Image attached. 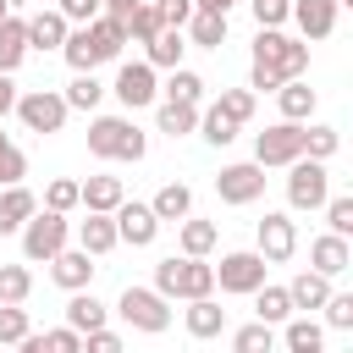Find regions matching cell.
I'll list each match as a JSON object with an SVG mask.
<instances>
[{"label": "cell", "instance_id": "6da1fadb", "mask_svg": "<svg viewBox=\"0 0 353 353\" xmlns=\"http://www.w3.org/2000/svg\"><path fill=\"white\" fill-rule=\"evenodd\" d=\"M121 44H127V28H121V22H110V17H94V22H83V28H72V33H66L61 55H66V66H72V72H94V66L116 61V55H121Z\"/></svg>", "mask_w": 353, "mask_h": 353}, {"label": "cell", "instance_id": "7a4b0ae2", "mask_svg": "<svg viewBox=\"0 0 353 353\" xmlns=\"http://www.w3.org/2000/svg\"><path fill=\"white\" fill-rule=\"evenodd\" d=\"M88 154L99 160H143L149 154V138L132 127V116H94L88 121Z\"/></svg>", "mask_w": 353, "mask_h": 353}, {"label": "cell", "instance_id": "3957f363", "mask_svg": "<svg viewBox=\"0 0 353 353\" xmlns=\"http://www.w3.org/2000/svg\"><path fill=\"white\" fill-rule=\"evenodd\" d=\"M154 292L160 298H210L215 292V265H204V259H188V254H171V259H160L154 265Z\"/></svg>", "mask_w": 353, "mask_h": 353}, {"label": "cell", "instance_id": "277c9868", "mask_svg": "<svg viewBox=\"0 0 353 353\" xmlns=\"http://www.w3.org/2000/svg\"><path fill=\"white\" fill-rule=\"evenodd\" d=\"M254 66L276 72L281 83H292V77L309 72V44L292 39V33H281V28H259V39H254Z\"/></svg>", "mask_w": 353, "mask_h": 353}, {"label": "cell", "instance_id": "5b68a950", "mask_svg": "<svg viewBox=\"0 0 353 353\" xmlns=\"http://www.w3.org/2000/svg\"><path fill=\"white\" fill-rule=\"evenodd\" d=\"M66 243H72V221H66V215H55V210L39 204V210L22 221V259H28V265H50Z\"/></svg>", "mask_w": 353, "mask_h": 353}, {"label": "cell", "instance_id": "8992f818", "mask_svg": "<svg viewBox=\"0 0 353 353\" xmlns=\"http://www.w3.org/2000/svg\"><path fill=\"white\" fill-rule=\"evenodd\" d=\"M325 199H331V171H325V160L298 154V160L287 165V204H292V210H320Z\"/></svg>", "mask_w": 353, "mask_h": 353}, {"label": "cell", "instance_id": "52a82bcc", "mask_svg": "<svg viewBox=\"0 0 353 353\" xmlns=\"http://www.w3.org/2000/svg\"><path fill=\"white\" fill-rule=\"evenodd\" d=\"M116 314L132 325V331H165L171 325V298H160L154 287H121V298H116Z\"/></svg>", "mask_w": 353, "mask_h": 353}, {"label": "cell", "instance_id": "ba28073f", "mask_svg": "<svg viewBox=\"0 0 353 353\" xmlns=\"http://www.w3.org/2000/svg\"><path fill=\"white\" fill-rule=\"evenodd\" d=\"M66 116H72V110H66V99H61L55 88H28V94H17V121H22L28 132H44V138H50V132L66 127Z\"/></svg>", "mask_w": 353, "mask_h": 353}, {"label": "cell", "instance_id": "9c48e42d", "mask_svg": "<svg viewBox=\"0 0 353 353\" xmlns=\"http://www.w3.org/2000/svg\"><path fill=\"white\" fill-rule=\"evenodd\" d=\"M303 154V121H276V127H265L259 138H254V165H292Z\"/></svg>", "mask_w": 353, "mask_h": 353}, {"label": "cell", "instance_id": "30bf717a", "mask_svg": "<svg viewBox=\"0 0 353 353\" xmlns=\"http://www.w3.org/2000/svg\"><path fill=\"white\" fill-rule=\"evenodd\" d=\"M265 270H270V265H265L254 248H237V254H221V265H215V287L248 298L254 287H265Z\"/></svg>", "mask_w": 353, "mask_h": 353}, {"label": "cell", "instance_id": "8fae6325", "mask_svg": "<svg viewBox=\"0 0 353 353\" xmlns=\"http://www.w3.org/2000/svg\"><path fill=\"white\" fill-rule=\"evenodd\" d=\"M254 254H259L265 265L292 259V254H298V226H292V215H265V221L254 226Z\"/></svg>", "mask_w": 353, "mask_h": 353}, {"label": "cell", "instance_id": "7c38bea8", "mask_svg": "<svg viewBox=\"0 0 353 353\" xmlns=\"http://www.w3.org/2000/svg\"><path fill=\"white\" fill-rule=\"evenodd\" d=\"M110 94L127 105V110H143V105H154L160 99V83H154V66L149 61H127L121 72H116V83H110Z\"/></svg>", "mask_w": 353, "mask_h": 353}, {"label": "cell", "instance_id": "4fadbf2b", "mask_svg": "<svg viewBox=\"0 0 353 353\" xmlns=\"http://www.w3.org/2000/svg\"><path fill=\"white\" fill-rule=\"evenodd\" d=\"M215 193H221V204H254V199L265 193V165H254V160L221 165V176H215Z\"/></svg>", "mask_w": 353, "mask_h": 353}, {"label": "cell", "instance_id": "5bb4252c", "mask_svg": "<svg viewBox=\"0 0 353 353\" xmlns=\"http://www.w3.org/2000/svg\"><path fill=\"white\" fill-rule=\"evenodd\" d=\"M110 221H116V243H132V248H149L154 237H160V221H154V210L149 204H116L110 210Z\"/></svg>", "mask_w": 353, "mask_h": 353}, {"label": "cell", "instance_id": "9a60e30c", "mask_svg": "<svg viewBox=\"0 0 353 353\" xmlns=\"http://www.w3.org/2000/svg\"><path fill=\"white\" fill-rule=\"evenodd\" d=\"M336 0H292V22H298V33H303V44H320V39H331L336 33Z\"/></svg>", "mask_w": 353, "mask_h": 353}, {"label": "cell", "instance_id": "2e32d148", "mask_svg": "<svg viewBox=\"0 0 353 353\" xmlns=\"http://www.w3.org/2000/svg\"><path fill=\"white\" fill-rule=\"evenodd\" d=\"M94 270H99L94 254H83V248H72V243L50 259V276H55V287H66V292H83V287L94 281Z\"/></svg>", "mask_w": 353, "mask_h": 353}, {"label": "cell", "instance_id": "e0dca14e", "mask_svg": "<svg viewBox=\"0 0 353 353\" xmlns=\"http://www.w3.org/2000/svg\"><path fill=\"white\" fill-rule=\"evenodd\" d=\"M28 22V50H61L66 44V33H72V22L50 6V11H33V17H22Z\"/></svg>", "mask_w": 353, "mask_h": 353}, {"label": "cell", "instance_id": "ac0fdd59", "mask_svg": "<svg viewBox=\"0 0 353 353\" xmlns=\"http://www.w3.org/2000/svg\"><path fill=\"white\" fill-rule=\"evenodd\" d=\"M347 265H353V248H347V237L325 232V237H314V243H309V270H320V276H342Z\"/></svg>", "mask_w": 353, "mask_h": 353}, {"label": "cell", "instance_id": "d6986e66", "mask_svg": "<svg viewBox=\"0 0 353 353\" xmlns=\"http://www.w3.org/2000/svg\"><path fill=\"white\" fill-rule=\"evenodd\" d=\"M182 320H188V336H199V342H210V336L226 331V309L215 303V292H210V298H188Z\"/></svg>", "mask_w": 353, "mask_h": 353}, {"label": "cell", "instance_id": "ffe728a7", "mask_svg": "<svg viewBox=\"0 0 353 353\" xmlns=\"http://www.w3.org/2000/svg\"><path fill=\"white\" fill-rule=\"evenodd\" d=\"M33 210H39V193H33V188H22V182L0 188V237L22 232V221H28Z\"/></svg>", "mask_w": 353, "mask_h": 353}, {"label": "cell", "instance_id": "44dd1931", "mask_svg": "<svg viewBox=\"0 0 353 353\" xmlns=\"http://www.w3.org/2000/svg\"><path fill=\"white\" fill-rule=\"evenodd\" d=\"M121 199H127L121 193V176H88V182H77V204L94 210V215H110Z\"/></svg>", "mask_w": 353, "mask_h": 353}, {"label": "cell", "instance_id": "7402d4cb", "mask_svg": "<svg viewBox=\"0 0 353 353\" xmlns=\"http://www.w3.org/2000/svg\"><path fill=\"white\" fill-rule=\"evenodd\" d=\"M182 50H188L182 28H160V33L143 44V61H149L154 72H171V66H182Z\"/></svg>", "mask_w": 353, "mask_h": 353}, {"label": "cell", "instance_id": "603a6c76", "mask_svg": "<svg viewBox=\"0 0 353 353\" xmlns=\"http://www.w3.org/2000/svg\"><path fill=\"white\" fill-rule=\"evenodd\" d=\"M149 210H154L160 226H165V221H188V215H193V188H188V182H165V188L149 199Z\"/></svg>", "mask_w": 353, "mask_h": 353}, {"label": "cell", "instance_id": "cb8c5ba5", "mask_svg": "<svg viewBox=\"0 0 353 353\" xmlns=\"http://www.w3.org/2000/svg\"><path fill=\"white\" fill-rule=\"evenodd\" d=\"M77 248H83V254H94V259H99V254H110V248H116V221L88 210V215L77 221Z\"/></svg>", "mask_w": 353, "mask_h": 353}, {"label": "cell", "instance_id": "d4e9b609", "mask_svg": "<svg viewBox=\"0 0 353 353\" xmlns=\"http://www.w3.org/2000/svg\"><path fill=\"white\" fill-rule=\"evenodd\" d=\"M105 314H110V309H105V303H99V298H94L88 287L66 298V325H72L77 336H88V331H99V325H105Z\"/></svg>", "mask_w": 353, "mask_h": 353}, {"label": "cell", "instance_id": "484cf974", "mask_svg": "<svg viewBox=\"0 0 353 353\" xmlns=\"http://www.w3.org/2000/svg\"><path fill=\"white\" fill-rule=\"evenodd\" d=\"M248 298H254V320H265V325H281V320L298 314L292 298H287V287H270V281H265V287H254Z\"/></svg>", "mask_w": 353, "mask_h": 353}, {"label": "cell", "instance_id": "4316f807", "mask_svg": "<svg viewBox=\"0 0 353 353\" xmlns=\"http://www.w3.org/2000/svg\"><path fill=\"white\" fill-rule=\"evenodd\" d=\"M281 342H287V353H314V347H325V325L309 314H292V320H281Z\"/></svg>", "mask_w": 353, "mask_h": 353}, {"label": "cell", "instance_id": "83f0119b", "mask_svg": "<svg viewBox=\"0 0 353 353\" xmlns=\"http://www.w3.org/2000/svg\"><path fill=\"white\" fill-rule=\"evenodd\" d=\"M22 55H28V22L6 11V17H0V72H17Z\"/></svg>", "mask_w": 353, "mask_h": 353}, {"label": "cell", "instance_id": "f1b7e54d", "mask_svg": "<svg viewBox=\"0 0 353 353\" xmlns=\"http://www.w3.org/2000/svg\"><path fill=\"white\" fill-rule=\"evenodd\" d=\"M287 298H292V309H320V303L331 298V276L303 270V276H292V281H287Z\"/></svg>", "mask_w": 353, "mask_h": 353}, {"label": "cell", "instance_id": "f546056e", "mask_svg": "<svg viewBox=\"0 0 353 353\" xmlns=\"http://www.w3.org/2000/svg\"><path fill=\"white\" fill-rule=\"evenodd\" d=\"M182 39H188V44H199V50H221V44H226V17L193 11V17H188V28H182Z\"/></svg>", "mask_w": 353, "mask_h": 353}, {"label": "cell", "instance_id": "4dcf8cb0", "mask_svg": "<svg viewBox=\"0 0 353 353\" xmlns=\"http://www.w3.org/2000/svg\"><path fill=\"white\" fill-rule=\"evenodd\" d=\"M276 99H281V121H309V116H314V88H309L303 77L281 83V88H276Z\"/></svg>", "mask_w": 353, "mask_h": 353}, {"label": "cell", "instance_id": "1f68e13d", "mask_svg": "<svg viewBox=\"0 0 353 353\" xmlns=\"http://www.w3.org/2000/svg\"><path fill=\"white\" fill-rule=\"evenodd\" d=\"M176 226H182V232H176V243H182V254H188V259H204V254L215 248V237H221V226H215V221H193V215H188V221H176Z\"/></svg>", "mask_w": 353, "mask_h": 353}, {"label": "cell", "instance_id": "d6a6232c", "mask_svg": "<svg viewBox=\"0 0 353 353\" xmlns=\"http://www.w3.org/2000/svg\"><path fill=\"white\" fill-rule=\"evenodd\" d=\"M61 99H66V110H94V105L105 99V83H99L94 72H77V77L61 88Z\"/></svg>", "mask_w": 353, "mask_h": 353}, {"label": "cell", "instance_id": "836d02e7", "mask_svg": "<svg viewBox=\"0 0 353 353\" xmlns=\"http://www.w3.org/2000/svg\"><path fill=\"white\" fill-rule=\"evenodd\" d=\"M160 132L165 138H182V132H193L199 127V105H182V99H160Z\"/></svg>", "mask_w": 353, "mask_h": 353}, {"label": "cell", "instance_id": "e575fe53", "mask_svg": "<svg viewBox=\"0 0 353 353\" xmlns=\"http://www.w3.org/2000/svg\"><path fill=\"white\" fill-rule=\"evenodd\" d=\"M232 353H276V325L265 320H248L232 331Z\"/></svg>", "mask_w": 353, "mask_h": 353}, {"label": "cell", "instance_id": "d590c367", "mask_svg": "<svg viewBox=\"0 0 353 353\" xmlns=\"http://www.w3.org/2000/svg\"><path fill=\"white\" fill-rule=\"evenodd\" d=\"M160 94H165V99H182V105H199V99H204V77L188 72V66H171V77H165Z\"/></svg>", "mask_w": 353, "mask_h": 353}, {"label": "cell", "instance_id": "8d00e7d4", "mask_svg": "<svg viewBox=\"0 0 353 353\" xmlns=\"http://www.w3.org/2000/svg\"><path fill=\"white\" fill-rule=\"evenodd\" d=\"M199 132H204V138H210L215 149H226V143L237 138V121H232V116H226L221 105H210V110H199Z\"/></svg>", "mask_w": 353, "mask_h": 353}, {"label": "cell", "instance_id": "74e56055", "mask_svg": "<svg viewBox=\"0 0 353 353\" xmlns=\"http://www.w3.org/2000/svg\"><path fill=\"white\" fill-rule=\"evenodd\" d=\"M33 292V270L28 265H0V303H28Z\"/></svg>", "mask_w": 353, "mask_h": 353}, {"label": "cell", "instance_id": "f35d334b", "mask_svg": "<svg viewBox=\"0 0 353 353\" xmlns=\"http://www.w3.org/2000/svg\"><path fill=\"white\" fill-rule=\"evenodd\" d=\"M160 28H165V22H160V11H154V0H143V6H138V11L127 17V39H132V44H149V39L160 33Z\"/></svg>", "mask_w": 353, "mask_h": 353}, {"label": "cell", "instance_id": "ab89813d", "mask_svg": "<svg viewBox=\"0 0 353 353\" xmlns=\"http://www.w3.org/2000/svg\"><path fill=\"white\" fill-rule=\"evenodd\" d=\"M28 331H33L28 325V309L22 303H0V347H17Z\"/></svg>", "mask_w": 353, "mask_h": 353}, {"label": "cell", "instance_id": "60d3db41", "mask_svg": "<svg viewBox=\"0 0 353 353\" xmlns=\"http://www.w3.org/2000/svg\"><path fill=\"white\" fill-rule=\"evenodd\" d=\"M336 143H342L336 127H303V154H309V160H331Z\"/></svg>", "mask_w": 353, "mask_h": 353}, {"label": "cell", "instance_id": "b9f144b4", "mask_svg": "<svg viewBox=\"0 0 353 353\" xmlns=\"http://www.w3.org/2000/svg\"><path fill=\"white\" fill-rule=\"evenodd\" d=\"M44 210L72 215V210H77V176H55V182L44 188Z\"/></svg>", "mask_w": 353, "mask_h": 353}, {"label": "cell", "instance_id": "7bdbcfd3", "mask_svg": "<svg viewBox=\"0 0 353 353\" xmlns=\"http://www.w3.org/2000/svg\"><path fill=\"white\" fill-rule=\"evenodd\" d=\"M22 176H28V154L0 132V188H11V182H22Z\"/></svg>", "mask_w": 353, "mask_h": 353}, {"label": "cell", "instance_id": "ee69618b", "mask_svg": "<svg viewBox=\"0 0 353 353\" xmlns=\"http://www.w3.org/2000/svg\"><path fill=\"white\" fill-rule=\"evenodd\" d=\"M254 99H259L254 88H221V99H215V105H221V110H226V116H232V121L243 127V121L254 116Z\"/></svg>", "mask_w": 353, "mask_h": 353}, {"label": "cell", "instance_id": "f6af8a7d", "mask_svg": "<svg viewBox=\"0 0 353 353\" xmlns=\"http://www.w3.org/2000/svg\"><path fill=\"white\" fill-rule=\"evenodd\" d=\"M320 210H325V226H331L336 237H353V199H347V193H336V199H325Z\"/></svg>", "mask_w": 353, "mask_h": 353}, {"label": "cell", "instance_id": "bcb514c9", "mask_svg": "<svg viewBox=\"0 0 353 353\" xmlns=\"http://www.w3.org/2000/svg\"><path fill=\"white\" fill-rule=\"evenodd\" d=\"M320 309H325V325L331 331H353V292H331Z\"/></svg>", "mask_w": 353, "mask_h": 353}, {"label": "cell", "instance_id": "7dc6e473", "mask_svg": "<svg viewBox=\"0 0 353 353\" xmlns=\"http://www.w3.org/2000/svg\"><path fill=\"white\" fill-rule=\"evenodd\" d=\"M248 6H254V22L259 28H281L292 17V0H248Z\"/></svg>", "mask_w": 353, "mask_h": 353}, {"label": "cell", "instance_id": "c3c4849f", "mask_svg": "<svg viewBox=\"0 0 353 353\" xmlns=\"http://www.w3.org/2000/svg\"><path fill=\"white\" fill-rule=\"evenodd\" d=\"M83 353H127V342H121L110 325H99V331H88V336H83Z\"/></svg>", "mask_w": 353, "mask_h": 353}, {"label": "cell", "instance_id": "681fc988", "mask_svg": "<svg viewBox=\"0 0 353 353\" xmlns=\"http://www.w3.org/2000/svg\"><path fill=\"white\" fill-rule=\"evenodd\" d=\"M154 11H160V22H165V28H188L193 0H154Z\"/></svg>", "mask_w": 353, "mask_h": 353}, {"label": "cell", "instance_id": "f907efd6", "mask_svg": "<svg viewBox=\"0 0 353 353\" xmlns=\"http://www.w3.org/2000/svg\"><path fill=\"white\" fill-rule=\"evenodd\" d=\"M44 347L50 353H83V336L72 325H55V331H44Z\"/></svg>", "mask_w": 353, "mask_h": 353}, {"label": "cell", "instance_id": "816d5d0a", "mask_svg": "<svg viewBox=\"0 0 353 353\" xmlns=\"http://www.w3.org/2000/svg\"><path fill=\"white\" fill-rule=\"evenodd\" d=\"M55 11H61L66 22H94V17H99V0H55Z\"/></svg>", "mask_w": 353, "mask_h": 353}, {"label": "cell", "instance_id": "f5cc1de1", "mask_svg": "<svg viewBox=\"0 0 353 353\" xmlns=\"http://www.w3.org/2000/svg\"><path fill=\"white\" fill-rule=\"evenodd\" d=\"M138 6H143V0H99V17H110V22H121V28H127V17H132Z\"/></svg>", "mask_w": 353, "mask_h": 353}, {"label": "cell", "instance_id": "db71d44e", "mask_svg": "<svg viewBox=\"0 0 353 353\" xmlns=\"http://www.w3.org/2000/svg\"><path fill=\"white\" fill-rule=\"evenodd\" d=\"M17 110V83H11V72H0V121Z\"/></svg>", "mask_w": 353, "mask_h": 353}, {"label": "cell", "instance_id": "11a10c76", "mask_svg": "<svg viewBox=\"0 0 353 353\" xmlns=\"http://www.w3.org/2000/svg\"><path fill=\"white\" fill-rule=\"evenodd\" d=\"M237 0H193V11H210V17H226Z\"/></svg>", "mask_w": 353, "mask_h": 353}, {"label": "cell", "instance_id": "9f6ffc18", "mask_svg": "<svg viewBox=\"0 0 353 353\" xmlns=\"http://www.w3.org/2000/svg\"><path fill=\"white\" fill-rule=\"evenodd\" d=\"M17 353H50V347H44V336H33V331H28V336L17 342Z\"/></svg>", "mask_w": 353, "mask_h": 353}, {"label": "cell", "instance_id": "6f0895ef", "mask_svg": "<svg viewBox=\"0 0 353 353\" xmlns=\"http://www.w3.org/2000/svg\"><path fill=\"white\" fill-rule=\"evenodd\" d=\"M6 11H11V6H6V0H0V17H6Z\"/></svg>", "mask_w": 353, "mask_h": 353}, {"label": "cell", "instance_id": "680465c9", "mask_svg": "<svg viewBox=\"0 0 353 353\" xmlns=\"http://www.w3.org/2000/svg\"><path fill=\"white\" fill-rule=\"evenodd\" d=\"M336 6H353V0H336Z\"/></svg>", "mask_w": 353, "mask_h": 353}, {"label": "cell", "instance_id": "91938a15", "mask_svg": "<svg viewBox=\"0 0 353 353\" xmlns=\"http://www.w3.org/2000/svg\"><path fill=\"white\" fill-rule=\"evenodd\" d=\"M314 353H325V347H314Z\"/></svg>", "mask_w": 353, "mask_h": 353}, {"label": "cell", "instance_id": "94428289", "mask_svg": "<svg viewBox=\"0 0 353 353\" xmlns=\"http://www.w3.org/2000/svg\"><path fill=\"white\" fill-rule=\"evenodd\" d=\"M39 6H44V0H39Z\"/></svg>", "mask_w": 353, "mask_h": 353}]
</instances>
